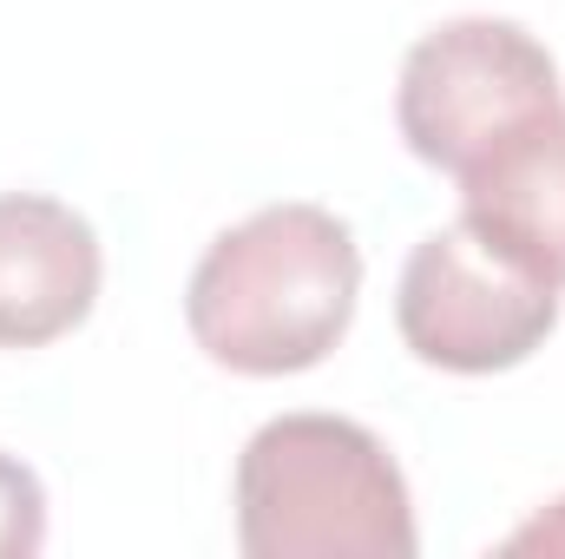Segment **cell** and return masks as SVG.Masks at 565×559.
<instances>
[{
	"mask_svg": "<svg viewBox=\"0 0 565 559\" xmlns=\"http://www.w3.org/2000/svg\"><path fill=\"white\" fill-rule=\"evenodd\" d=\"M362 251L322 204H264L217 231L184 283L191 342L231 376H302L355 323Z\"/></svg>",
	"mask_w": 565,
	"mask_h": 559,
	"instance_id": "cell-1",
	"label": "cell"
},
{
	"mask_svg": "<svg viewBox=\"0 0 565 559\" xmlns=\"http://www.w3.org/2000/svg\"><path fill=\"white\" fill-rule=\"evenodd\" d=\"M237 547L250 559H415V500L382 434L277 415L237 454Z\"/></svg>",
	"mask_w": 565,
	"mask_h": 559,
	"instance_id": "cell-2",
	"label": "cell"
},
{
	"mask_svg": "<svg viewBox=\"0 0 565 559\" xmlns=\"http://www.w3.org/2000/svg\"><path fill=\"white\" fill-rule=\"evenodd\" d=\"M559 113V60L520 20H493V13L440 20L434 33H422L395 86V126L408 151L447 178H467L480 158H493L500 145Z\"/></svg>",
	"mask_w": 565,
	"mask_h": 559,
	"instance_id": "cell-3",
	"label": "cell"
},
{
	"mask_svg": "<svg viewBox=\"0 0 565 559\" xmlns=\"http://www.w3.org/2000/svg\"><path fill=\"white\" fill-rule=\"evenodd\" d=\"M395 329L427 369L500 376L559 329V289L487 251L467 224H440L402 264Z\"/></svg>",
	"mask_w": 565,
	"mask_h": 559,
	"instance_id": "cell-4",
	"label": "cell"
},
{
	"mask_svg": "<svg viewBox=\"0 0 565 559\" xmlns=\"http://www.w3.org/2000/svg\"><path fill=\"white\" fill-rule=\"evenodd\" d=\"M106 283L99 231L46 198L0 191V349H46L73 336Z\"/></svg>",
	"mask_w": 565,
	"mask_h": 559,
	"instance_id": "cell-5",
	"label": "cell"
},
{
	"mask_svg": "<svg viewBox=\"0 0 565 559\" xmlns=\"http://www.w3.org/2000/svg\"><path fill=\"white\" fill-rule=\"evenodd\" d=\"M454 184H460V224L487 251L565 289V113L500 145Z\"/></svg>",
	"mask_w": 565,
	"mask_h": 559,
	"instance_id": "cell-6",
	"label": "cell"
},
{
	"mask_svg": "<svg viewBox=\"0 0 565 559\" xmlns=\"http://www.w3.org/2000/svg\"><path fill=\"white\" fill-rule=\"evenodd\" d=\"M46 547V487L26 461L0 454V559H33Z\"/></svg>",
	"mask_w": 565,
	"mask_h": 559,
	"instance_id": "cell-7",
	"label": "cell"
},
{
	"mask_svg": "<svg viewBox=\"0 0 565 559\" xmlns=\"http://www.w3.org/2000/svg\"><path fill=\"white\" fill-rule=\"evenodd\" d=\"M507 553H565V494L540 507L520 534H507Z\"/></svg>",
	"mask_w": 565,
	"mask_h": 559,
	"instance_id": "cell-8",
	"label": "cell"
}]
</instances>
